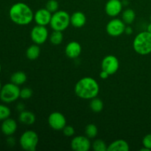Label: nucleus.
<instances>
[{
  "label": "nucleus",
  "instance_id": "obj_29",
  "mask_svg": "<svg viewBox=\"0 0 151 151\" xmlns=\"http://www.w3.org/2000/svg\"><path fill=\"white\" fill-rule=\"evenodd\" d=\"M62 131H63V134H64L66 137H72V136L75 134V128H74L72 126H71V125H66Z\"/></svg>",
  "mask_w": 151,
  "mask_h": 151
},
{
  "label": "nucleus",
  "instance_id": "obj_39",
  "mask_svg": "<svg viewBox=\"0 0 151 151\" xmlns=\"http://www.w3.org/2000/svg\"><path fill=\"white\" fill-rule=\"evenodd\" d=\"M150 22H151V16H150Z\"/></svg>",
  "mask_w": 151,
  "mask_h": 151
},
{
  "label": "nucleus",
  "instance_id": "obj_4",
  "mask_svg": "<svg viewBox=\"0 0 151 151\" xmlns=\"http://www.w3.org/2000/svg\"><path fill=\"white\" fill-rule=\"evenodd\" d=\"M70 16L64 10H58L52 13L50 25L53 30L63 31L70 24Z\"/></svg>",
  "mask_w": 151,
  "mask_h": 151
},
{
  "label": "nucleus",
  "instance_id": "obj_3",
  "mask_svg": "<svg viewBox=\"0 0 151 151\" xmlns=\"http://www.w3.org/2000/svg\"><path fill=\"white\" fill-rule=\"evenodd\" d=\"M133 47L134 51L141 55L151 53V33L147 31L139 32L133 41Z\"/></svg>",
  "mask_w": 151,
  "mask_h": 151
},
{
  "label": "nucleus",
  "instance_id": "obj_1",
  "mask_svg": "<svg viewBox=\"0 0 151 151\" xmlns=\"http://www.w3.org/2000/svg\"><path fill=\"white\" fill-rule=\"evenodd\" d=\"M100 91V86L95 79L91 77H85L77 82L75 93L78 97L83 100H91L97 97Z\"/></svg>",
  "mask_w": 151,
  "mask_h": 151
},
{
  "label": "nucleus",
  "instance_id": "obj_23",
  "mask_svg": "<svg viewBox=\"0 0 151 151\" xmlns=\"http://www.w3.org/2000/svg\"><path fill=\"white\" fill-rule=\"evenodd\" d=\"M89 106L91 110L95 113H99V112L102 111V110L103 109V101L100 99L97 98V97L91 99Z\"/></svg>",
  "mask_w": 151,
  "mask_h": 151
},
{
  "label": "nucleus",
  "instance_id": "obj_26",
  "mask_svg": "<svg viewBox=\"0 0 151 151\" xmlns=\"http://www.w3.org/2000/svg\"><path fill=\"white\" fill-rule=\"evenodd\" d=\"M10 114H11V111L10 108L5 105L0 104V121H3L9 118Z\"/></svg>",
  "mask_w": 151,
  "mask_h": 151
},
{
  "label": "nucleus",
  "instance_id": "obj_27",
  "mask_svg": "<svg viewBox=\"0 0 151 151\" xmlns=\"http://www.w3.org/2000/svg\"><path fill=\"white\" fill-rule=\"evenodd\" d=\"M50 13H54L58 10L59 4L56 0H49L46 4V7Z\"/></svg>",
  "mask_w": 151,
  "mask_h": 151
},
{
  "label": "nucleus",
  "instance_id": "obj_18",
  "mask_svg": "<svg viewBox=\"0 0 151 151\" xmlns=\"http://www.w3.org/2000/svg\"><path fill=\"white\" fill-rule=\"evenodd\" d=\"M19 119L22 123L24 124V125H30L35 123V116L32 112L24 110L20 112Z\"/></svg>",
  "mask_w": 151,
  "mask_h": 151
},
{
  "label": "nucleus",
  "instance_id": "obj_8",
  "mask_svg": "<svg viewBox=\"0 0 151 151\" xmlns=\"http://www.w3.org/2000/svg\"><path fill=\"white\" fill-rule=\"evenodd\" d=\"M125 24L122 19H113L106 25V32L112 37H117L125 32Z\"/></svg>",
  "mask_w": 151,
  "mask_h": 151
},
{
  "label": "nucleus",
  "instance_id": "obj_22",
  "mask_svg": "<svg viewBox=\"0 0 151 151\" xmlns=\"http://www.w3.org/2000/svg\"><path fill=\"white\" fill-rule=\"evenodd\" d=\"M63 39V35L62 31L53 30L50 35V41L53 45H59L62 43Z\"/></svg>",
  "mask_w": 151,
  "mask_h": 151
},
{
  "label": "nucleus",
  "instance_id": "obj_37",
  "mask_svg": "<svg viewBox=\"0 0 151 151\" xmlns=\"http://www.w3.org/2000/svg\"><path fill=\"white\" fill-rule=\"evenodd\" d=\"M1 87H2V86H1V82H0V91H1Z\"/></svg>",
  "mask_w": 151,
  "mask_h": 151
},
{
  "label": "nucleus",
  "instance_id": "obj_21",
  "mask_svg": "<svg viewBox=\"0 0 151 151\" xmlns=\"http://www.w3.org/2000/svg\"><path fill=\"white\" fill-rule=\"evenodd\" d=\"M136 19V13L134 10L131 8L126 9L122 13V20L125 24H131Z\"/></svg>",
  "mask_w": 151,
  "mask_h": 151
},
{
  "label": "nucleus",
  "instance_id": "obj_14",
  "mask_svg": "<svg viewBox=\"0 0 151 151\" xmlns=\"http://www.w3.org/2000/svg\"><path fill=\"white\" fill-rule=\"evenodd\" d=\"M18 128L17 122L16 120L12 118H7L2 121V123L1 125V131L2 134L5 136L10 137L12 136L16 131Z\"/></svg>",
  "mask_w": 151,
  "mask_h": 151
},
{
  "label": "nucleus",
  "instance_id": "obj_9",
  "mask_svg": "<svg viewBox=\"0 0 151 151\" xmlns=\"http://www.w3.org/2000/svg\"><path fill=\"white\" fill-rule=\"evenodd\" d=\"M49 125L55 131H62L66 125V119L64 115L60 112H52L48 117Z\"/></svg>",
  "mask_w": 151,
  "mask_h": 151
},
{
  "label": "nucleus",
  "instance_id": "obj_30",
  "mask_svg": "<svg viewBox=\"0 0 151 151\" xmlns=\"http://www.w3.org/2000/svg\"><path fill=\"white\" fill-rule=\"evenodd\" d=\"M143 146L151 150V134H148L144 137L142 139Z\"/></svg>",
  "mask_w": 151,
  "mask_h": 151
},
{
  "label": "nucleus",
  "instance_id": "obj_16",
  "mask_svg": "<svg viewBox=\"0 0 151 151\" xmlns=\"http://www.w3.org/2000/svg\"><path fill=\"white\" fill-rule=\"evenodd\" d=\"M86 17L85 14L81 11L75 12L70 16V23L74 27H83L86 24Z\"/></svg>",
  "mask_w": 151,
  "mask_h": 151
},
{
  "label": "nucleus",
  "instance_id": "obj_25",
  "mask_svg": "<svg viewBox=\"0 0 151 151\" xmlns=\"http://www.w3.org/2000/svg\"><path fill=\"white\" fill-rule=\"evenodd\" d=\"M91 147L94 151H107V145L102 139H95L91 144Z\"/></svg>",
  "mask_w": 151,
  "mask_h": 151
},
{
  "label": "nucleus",
  "instance_id": "obj_33",
  "mask_svg": "<svg viewBox=\"0 0 151 151\" xmlns=\"http://www.w3.org/2000/svg\"><path fill=\"white\" fill-rule=\"evenodd\" d=\"M7 142V144L10 146H13L15 145V139L13 138L11 136H10V137H8Z\"/></svg>",
  "mask_w": 151,
  "mask_h": 151
},
{
  "label": "nucleus",
  "instance_id": "obj_34",
  "mask_svg": "<svg viewBox=\"0 0 151 151\" xmlns=\"http://www.w3.org/2000/svg\"><path fill=\"white\" fill-rule=\"evenodd\" d=\"M24 106L22 103H19V104L17 105V106H16V109H17L19 111H24Z\"/></svg>",
  "mask_w": 151,
  "mask_h": 151
},
{
  "label": "nucleus",
  "instance_id": "obj_15",
  "mask_svg": "<svg viewBox=\"0 0 151 151\" xmlns=\"http://www.w3.org/2000/svg\"><path fill=\"white\" fill-rule=\"evenodd\" d=\"M82 52V47L81 45L77 41H71L65 48V53L66 56L69 58H77Z\"/></svg>",
  "mask_w": 151,
  "mask_h": 151
},
{
  "label": "nucleus",
  "instance_id": "obj_5",
  "mask_svg": "<svg viewBox=\"0 0 151 151\" xmlns=\"http://www.w3.org/2000/svg\"><path fill=\"white\" fill-rule=\"evenodd\" d=\"M20 91L19 86L13 83L4 84L0 91V100L5 103H13L20 97Z\"/></svg>",
  "mask_w": 151,
  "mask_h": 151
},
{
  "label": "nucleus",
  "instance_id": "obj_2",
  "mask_svg": "<svg viewBox=\"0 0 151 151\" xmlns=\"http://www.w3.org/2000/svg\"><path fill=\"white\" fill-rule=\"evenodd\" d=\"M9 16L12 22L18 25H27L34 19L32 9L23 2L13 4L9 10Z\"/></svg>",
  "mask_w": 151,
  "mask_h": 151
},
{
  "label": "nucleus",
  "instance_id": "obj_19",
  "mask_svg": "<svg viewBox=\"0 0 151 151\" xmlns=\"http://www.w3.org/2000/svg\"><path fill=\"white\" fill-rule=\"evenodd\" d=\"M41 53V49L38 44H32L29 46L26 51V56L29 60H33L38 58Z\"/></svg>",
  "mask_w": 151,
  "mask_h": 151
},
{
  "label": "nucleus",
  "instance_id": "obj_28",
  "mask_svg": "<svg viewBox=\"0 0 151 151\" xmlns=\"http://www.w3.org/2000/svg\"><path fill=\"white\" fill-rule=\"evenodd\" d=\"M32 96V90L30 88L25 87L21 89L20 97L23 100H28Z\"/></svg>",
  "mask_w": 151,
  "mask_h": 151
},
{
  "label": "nucleus",
  "instance_id": "obj_10",
  "mask_svg": "<svg viewBox=\"0 0 151 151\" xmlns=\"http://www.w3.org/2000/svg\"><path fill=\"white\" fill-rule=\"evenodd\" d=\"M119 60L117 59V58L112 55L106 56L102 60V70L107 72L110 75L116 73L119 69Z\"/></svg>",
  "mask_w": 151,
  "mask_h": 151
},
{
  "label": "nucleus",
  "instance_id": "obj_38",
  "mask_svg": "<svg viewBox=\"0 0 151 151\" xmlns=\"http://www.w3.org/2000/svg\"><path fill=\"white\" fill-rule=\"evenodd\" d=\"M1 63H0V73H1Z\"/></svg>",
  "mask_w": 151,
  "mask_h": 151
},
{
  "label": "nucleus",
  "instance_id": "obj_35",
  "mask_svg": "<svg viewBox=\"0 0 151 151\" xmlns=\"http://www.w3.org/2000/svg\"><path fill=\"white\" fill-rule=\"evenodd\" d=\"M146 31H147V32H150V33H151V22H150V24H149L148 25H147V30H146Z\"/></svg>",
  "mask_w": 151,
  "mask_h": 151
},
{
  "label": "nucleus",
  "instance_id": "obj_7",
  "mask_svg": "<svg viewBox=\"0 0 151 151\" xmlns=\"http://www.w3.org/2000/svg\"><path fill=\"white\" fill-rule=\"evenodd\" d=\"M49 36L48 29L46 26L38 25L33 27L30 32V38L34 44L41 45L46 42Z\"/></svg>",
  "mask_w": 151,
  "mask_h": 151
},
{
  "label": "nucleus",
  "instance_id": "obj_6",
  "mask_svg": "<svg viewBox=\"0 0 151 151\" xmlns=\"http://www.w3.org/2000/svg\"><path fill=\"white\" fill-rule=\"evenodd\" d=\"M21 147L26 151H35L38 144V136L35 131H27L24 132L19 139Z\"/></svg>",
  "mask_w": 151,
  "mask_h": 151
},
{
  "label": "nucleus",
  "instance_id": "obj_12",
  "mask_svg": "<svg viewBox=\"0 0 151 151\" xmlns=\"http://www.w3.org/2000/svg\"><path fill=\"white\" fill-rule=\"evenodd\" d=\"M123 4L120 0H109L105 6L106 13L110 17H116L121 13Z\"/></svg>",
  "mask_w": 151,
  "mask_h": 151
},
{
  "label": "nucleus",
  "instance_id": "obj_17",
  "mask_svg": "<svg viewBox=\"0 0 151 151\" xmlns=\"http://www.w3.org/2000/svg\"><path fill=\"white\" fill-rule=\"evenodd\" d=\"M129 145L123 139H117L108 146L107 151H128L129 150Z\"/></svg>",
  "mask_w": 151,
  "mask_h": 151
},
{
  "label": "nucleus",
  "instance_id": "obj_31",
  "mask_svg": "<svg viewBox=\"0 0 151 151\" xmlns=\"http://www.w3.org/2000/svg\"><path fill=\"white\" fill-rule=\"evenodd\" d=\"M109 75H109L107 72H106V71L104 70H102L100 73V78H102V79H107V78H109Z\"/></svg>",
  "mask_w": 151,
  "mask_h": 151
},
{
  "label": "nucleus",
  "instance_id": "obj_36",
  "mask_svg": "<svg viewBox=\"0 0 151 151\" xmlns=\"http://www.w3.org/2000/svg\"><path fill=\"white\" fill-rule=\"evenodd\" d=\"M141 151H150V150H149V149H147V148H146V147H143V148H142L141 150H140Z\"/></svg>",
  "mask_w": 151,
  "mask_h": 151
},
{
  "label": "nucleus",
  "instance_id": "obj_32",
  "mask_svg": "<svg viewBox=\"0 0 151 151\" xmlns=\"http://www.w3.org/2000/svg\"><path fill=\"white\" fill-rule=\"evenodd\" d=\"M124 33H125L126 35H131V34L133 33V29L130 26H125V32H124Z\"/></svg>",
  "mask_w": 151,
  "mask_h": 151
},
{
  "label": "nucleus",
  "instance_id": "obj_13",
  "mask_svg": "<svg viewBox=\"0 0 151 151\" xmlns=\"http://www.w3.org/2000/svg\"><path fill=\"white\" fill-rule=\"evenodd\" d=\"M52 13L47 8H41L37 10L34 14V20L38 25L47 26L50 24L52 19Z\"/></svg>",
  "mask_w": 151,
  "mask_h": 151
},
{
  "label": "nucleus",
  "instance_id": "obj_11",
  "mask_svg": "<svg viewBox=\"0 0 151 151\" xmlns=\"http://www.w3.org/2000/svg\"><path fill=\"white\" fill-rule=\"evenodd\" d=\"M91 147V142L86 136H77L71 141V147L75 151H88Z\"/></svg>",
  "mask_w": 151,
  "mask_h": 151
},
{
  "label": "nucleus",
  "instance_id": "obj_20",
  "mask_svg": "<svg viewBox=\"0 0 151 151\" xmlns=\"http://www.w3.org/2000/svg\"><path fill=\"white\" fill-rule=\"evenodd\" d=\"M27 75L26 74L22 71L16 72L11 75L10 77V81L13 83L16 84L17 86L22 85L27 81Z\"/></svg>",
  "mask_w": 151,
  "mask_h": 151
},
{
  "label": "nucleus",
  "instance_id": "obj_24",
  "mask_svg": "<svg viewBox=\"0 0 151 151\" xmlns=\"http://www.w3.org/2000/svg\"><path fill=\"white\" fill-rule=\"evenodd\" d=\"M97 133H98V129L97 127L94 124H88L86 125L85 128V134L88 138L94 139L97 137Z\"/></svg>",
  "mask_w": 151,
  "mask_h": 151
}]
</instances>
